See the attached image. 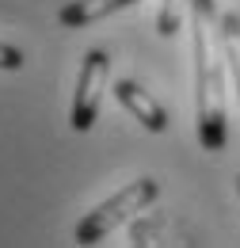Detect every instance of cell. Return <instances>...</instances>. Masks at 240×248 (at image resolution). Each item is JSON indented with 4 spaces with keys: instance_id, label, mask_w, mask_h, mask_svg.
<instances>
[{
    "instance_id": "cell-1",
    "label": "cell",
    "mask_w": 240,
    "mask_h": 248,
    "mask_svg": "<svg viewBox=\"0 0 240 248\" xmlns=\"http://www.w3.org/2000/svg\"><path fill=\"white\" fill-rule=\"evenodd\" d=\"M195 107H198V145L206 153H225L229 119H225V65L210 34V19L195 12Z\"/></svg>"
},
{
    "instance_id": "cell-5",
    "label": "cell",
    "mask_w": 240,
    "mask_h": 248,
    "mask_svg": "<svg viewBox=\"0 0 240 248\" xmlns=\"http://www.w3.org/2000/svg\"><path fill=\"white\" fill-rule=\"evenodd\" d=\"M141 0H73L58 12V27H91L107 16H115L122 8H134Z\"/></svg>"
},
{
    "instance_id": "cell-4",
    "label": "cell",
    "mask_w": 240,
    "mask_h": 248,
    "mask_svg": "<svg viewBox=\"0 0 240 248\" xmlns=\"http://www.w3.org/2000/svg\"><path fill=\"white\" fill-rule=\"evenodd\" d=\"M115 99H119L149 134H164V130H168V111H164L149 95V88H141L137 80H115Z\"/></svg>"
},
{
    "instance_id": "cell-7",
    "label": "cell",
    "mask_w": 240,
    "mask_h": 248,
    "mask_svg": "<svg viewBox=\"0 0 240 248\" xmlns=\"http://www.w3.org/2000/svg\"><path fill=\"white\" fill-rule=\"evenodd\" d=\"M183 23V0H160V16H156V31L164 38H176Z\"/></svg>"
},
{
    "instance_id": "cell-8",
    "label": "cell",
    "mask_w": 240,
    "mask_h": 248,
    "mask_svg": "<svg viewBox=\"0 0 240 248\" xmlns=\"http://www.w3.org/2000/svg\"><path fill=\"white\" fill-rule=\"evenodd\" d=\"M27 65V58H23V50L19 46H12V42H0V69H8V73H19Z\"/></svg>"
},
{
    "instance_id": "cell-2",
    "label": "cell",
    "mask_w": 240,
    "mask_h": 248,
    "mask_svg": "<svg viewBox=\"0 0 240 248\" xmlns=\"http://www.w3.org/2000/svg\"><path fill=\"white\" fill-rule=\"evenodd\" d=\"M156 195H160V184L152 180V176H141V180H134V184H126L119 195H111L107 202H99L95 210L76 221V245H99L107 233H115L122 221H130L134 214H141V210H149L152 202H156Z\"/></svg>"
},
{
    "instance_id": "cell-9",
    "label": "cell",
    "mask_w": 240,
    "mask_h": 248,
    "mask_svg": "<svg viewBox=\"0 0 240 248\" xmlns=\"http://www.w3.org/2000/svg\"><path fill=\"white\" fill-rule=\"evenodd\" d=\"M237 191H240V176H237Z\"/></svg>"
},
{
    "instance_id": "cell-6",
    "label": "cell",
    "mask_w": 240,
    "mask_h": 248,
    "mask_svg": "<svg viewBox=\"0 0 240 248\" xmlns=\"http://www.w3.org/2000/svg\"><path fill=\"white\" fill-rule=\"evenodd\" d=\"M221 54L229 62V73L237 80V99H240V16L237 12L221 16Z\"/></svg>"
},
{
    "instance_id": "cell-3",
    "label": "cell",
    "mask_w": 240,
    "mask_h": 248,
    "mask_svg": "<svg viewBox=\"0 0 240 248\" xmlns=\"http://www.w3.org/2000/svg\"><path fill=\"white\" fill-rule=\"evenodd\" d=\"M107 77H111V58L107 50H88L84 62H80V77H76V92H73V115L69 123L73 130H91L99 119V103H103V88H107Z\"/></svg>"
}]
</instances>
